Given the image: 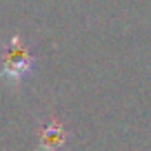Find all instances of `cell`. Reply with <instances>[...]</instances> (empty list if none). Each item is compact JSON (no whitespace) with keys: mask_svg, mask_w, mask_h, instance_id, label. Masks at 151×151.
<instances>
[{"mask_svg":"<svg viewBox=\"0 0 151 151\" xmlns=\"http://www.w3.org/2000/svg\"><path fill=\"white\" fill-rule=\"evenodd\" d=\"M29 67H31V58H29L27 49L18 40H14L5 53V76L11 80H18L20 76H24L29 71Z\"/></svg>","mask_w":151,"mask_h":151,"instance_id":"cell-1","label":"cell"},{"mask_svg":"<svg viewBox=\"0 0 151 151\" xmlns=\"http://www.w3.org/2000/svg\"><path fill=\"white\" fill-rule=\"evenodd\" d=\"M65 142V131H62V127L60 124H51V127H47L42 131V149H47V151H53V149H58V147Z\"/></svg>","mask_w":151,"mask_h":151,"instance_id":"cell-2","label":"cell"}]
</instances>
